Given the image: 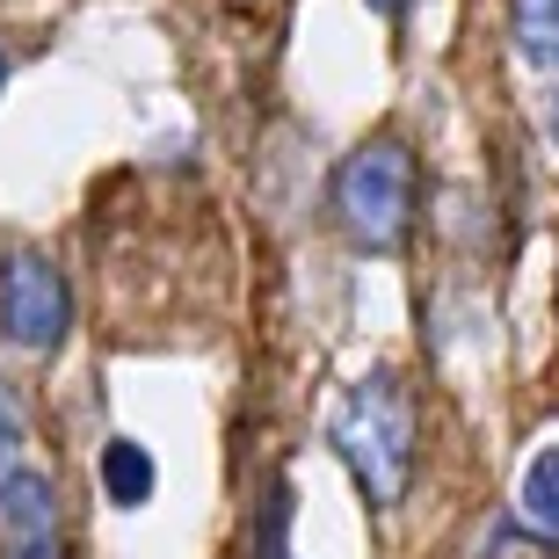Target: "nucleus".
Segmentation results:
<instances>
[{"mask_svg":"<svg viewBox=\"0 0 559 559\" xmlns=\"http://www.w3.org/2000/svg\"><path fill=\"white\" fill-rule=\"evenodd\" d=\"M509 29H516L523 59L559 73V0H516V8H509Z\"/></svg>","mask_w":559,"mask_h":559,"instance_id":"8","label":"nucleus"},{"mask_svg":"<svg viewBox=\"0 0 559 559\" xmlns=\"http://www.w3.org/2000/svg\"><path fill=\"white\" fill-rule=\"evenodd\" d=\"M95 479H103V495L117 509H145L153 487H160V465H153V451H145L139 436H109L103 457H95Z\"/></svg>","mask_w":559,"mask_h":559,"instance_id":"5","label":"nucleus"},{"mask_svg":"<svg viewBox=\"0 0 559 559\" xmlns=\"http://www.w3.org/2000/svg\"><path fill=\"white\" fill-rule=\"evenodd\" d=\"M0 87H8V51H0Z\"/></svg>","mask_w":559,"mask_h":559,"instance_id":"11","label":"nucleus"},{"mask_svg":"<svg viewBox=\"0 0 559 559\" xmlns=\"http://www.w3.org/2000/svg\"><path fill=\"white\" fill-rule=\"evenodd\" d=\"M516 501H523V523H531L538 538H559V443H545V451L523 465Z\"/></svg>","mask_w":559,"mask_h":559,"instance_id":"6","label":"nucleus"},{"mask_svg":"<svg viewBox=\"0 0 559 559\" xmlns=\"http://www.w3.org/2000/svg\"><path fill=\"white\" fill-rule=\"evenodd\" d=\"M378 8H385V15H400V8H407V0H378Z\"/></svg>","mask_w":559,"mask_h":559,"instance_id":"10","label":"nucleus"},{"mask_svg":"<svg viewBox=\"0 0 559 559\" xmlns=\"http://www.w3.org/2000/svg\"><path fill=\"white\" fill-rule=\"evenodd\" d=\"M290 516H298V495H290V479H270V495L254 501L248 559H290Z\"/></svg>","mask_w":559,"mask_h":559,"instance_id":"7","label":"nucleus"},{"mask_svg":"<svg viewBox=\"0 0 559 559\" xmlns=\"http://www.w3.org/2000/svg\"><path fill=\"white\" fill-rule=\"evenodd\" d=\"M415 189H421V167H415V145L393 139V131H378L349 153V160L334 167V226L349 233L356 248L371 254H393L407 233H415Z\"/></svg>","mask_w":559,"mask_h":559,"instance_id":"2","label":"nucleus"},{"mask_svg":"<svg viewBox=\"0 0 559 559\" xmlns=\"http://www.w3.org/2000/svg\"><path fill=\"white\" fill-rule=\"evenodd\" d=\"M415 436H421V407L407 393L400 371H364L334 407V457L349 465L356 495L371 509H400L415 487Z\"/></svg>","mask_w":559,"mask_h":559,"instance_id":"1","label":"nucleus"},{"mask_svg":"<svg viewBox=\"0 0 559 559\" xmlns=\"http://www.w3.org/2000/svg\"><path fill=\"white\" fill-rule=\"evenodd\" d=\"M22 457H29V407H22V393L0 378V479L15 473Z\"/></svg>","mask_w":559,"mask_h":559,"instance_id":"9","label":"nucleus"},{"mask_svg":"<svg viewBox=\"0 0 559 559\" xmlns=\"http://www.w3.org/2000/svg\"><path fill=\"white\" fill-rule=\"evenodd\" d=\"M0 559H66L59 487L37 465H15L0 479Z\"/></svg>","mask_w":559,"mask_h":559,"instance_id":"4","label":"nucleus"},{"mask_svg":"<svg viewBox=\"0 0 559 559\" xmlns=\"http://www.w3.org/2000/svg\"><path fill=\"white\" fill-rule=\"evenodd\" d=\"M73 328V284L51 254L15 248L0 262V342L22 356H51Z\"/></svg>","mask_w":559,"mask_h":559,"instance_id":"3","label":"nucleus"}]
</instances>
